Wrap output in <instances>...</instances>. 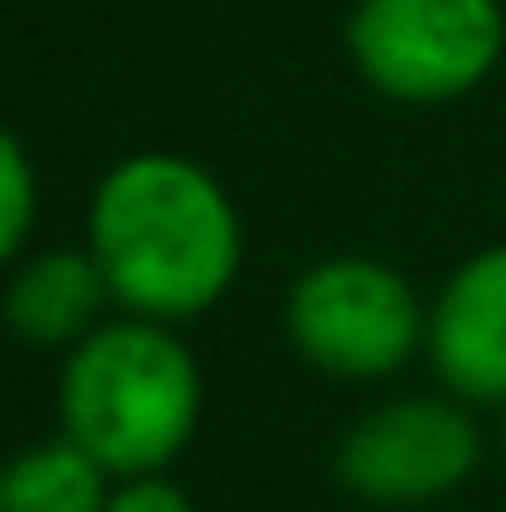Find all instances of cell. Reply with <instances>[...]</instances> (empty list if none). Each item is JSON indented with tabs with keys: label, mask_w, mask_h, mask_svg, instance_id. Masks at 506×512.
Returning <instances> with one entry per match:
<instances>
[{
	"label": "cell",
	"mask_w": 506,
	"mask_h": 512,
	"mask_svg": "<svg viewBox=\"0 0 506 512\" xmlns=\"http://www.w3.org/2000/svg\"><path fill=\"white\" fill-rule=\"evenodd\" d=\"M84 245L126 316L191 322L233 292L245 221L209 167L173 149H143L102 173Z\"/></svg>",
	"instance_id": "obj_1"
},
{
	"label": "cell",
	"mask_w": 506,
	"mask_h": 512,
	"mask_svg": "<svg viewBox=\"0 0 506 512\" xmlns=\"http://www.w3.org/2000/svg\"><path fill=\"white\" fill-rule=\"evenodd\" d=\"M203 417L197 352L173 322L120 316L66 352L60 370V435H72L108 477L167 471Z\"/></svg>",
	"instance_id": "obj_2"
},
{
	"label": "cell",
	"mask_w": 506,
	"mask_h": 512,
	"mask_svg": "<svg viewBox=\"0 0 506 512\" xmlns=\"http://www.w3.org/2000/svg\"><path fill=\"white\" fill-rule=\"evenodd\" d=\"M286 340L298 358L334 382H381L399 376L423 340L429 310L417 286L381 256H322L286 292Z\"/></svg>",
	"instance_id": "obj_3"
},
{
	"label": "cell",
	"mask_w": 506,
	"mask_h": 512,
	"mask_svg": "<svg viewBox=\"0 0 506 512\" xmlns=\"http://www.w3.org/2000/svg\"><path fill=\"white\" fill-rule=\"evenodd\" d=\"M358 78L393 102H459L506 48L501 0H358L346 18Z\"/></svg>",
	"instance_id": "obj_4"
},
{
	"label": "cell",
	"mask_w": 506,
	"mask_h": 512,
	"mask_svg": "<svg viewBox=\"0 0 506 512\" xmlns=\"http://www.w3.org/2000/svg\"><path fill=\"white\" fill-rule=\"evenodd\" d=\"M477 459H483V429L465 399L405 393L364 411L346 429L334 471L370 507H423L453 495L477 471Z\"/></svg>",
	"instance_id": "obj_5"
},
{
	"label": "cell",
	"mask_w": 506,
	"mask_h": 512,
	"mask_svg": "<svg viewBox=\"0 0 506 512\" xmlns=\"http://www.w3.org/2000/svg\"><path fill=\"white\" fill-rule=\"evenodd\" d=\"M429 370L465 405H506V245L465 256L429 304Z\"/></svg>",
	"instance_id": "obj_6"
},
{
	"label": "cell",
	"mask_w": 506,
	"mask_h": 512,
	"mask_svg": "<svg viewBox=\"0 0 506 512\" xmlns=\"http://www.w3.org/2000/svg\"><path fill=\"white\" fill-rule=\"evenodd\" d=\"M114 304V286L102 262L84 251H36L12 262L6 280V328L18 346L36 352H72L102 328V310Z\"/></svg>",
	"instance_id": "obj_7"
},
{
	"label": "cell",
	"mask_w": 506,
	"mask_h": 512,
	"mask_svg": "<svg viewBox=\"0 0 506 512\" xmlns=\"http://www.w3.org/2000/svg\"><path fill=\"white\" fill-rule=\"evenodd\" d=\"M108 495H114V477L72 435L12 453L0 477V512H108Z\"/></svg>",
	"instance_id": "obj_8"
},
{
	"label": "cell",
	"mask_w": 506,
	"mask_h": 512,
	"mask_svg": "<svg viewBox=\"0 0 506 512\" xmlns=\"http://www.w3.org/2000/svg\"><path fill=\"white\" fill-rule=\"evenodd\" d=\"M36 227V167L18 137H0V256L18 262Z\"/></svg>",
	"instance_id": "obj_9"
},
{
	"label": "cell",
	"mask_w": 506,
	"mask_h": 512,
	"mask_svg": "<svg viewBox=\"0 0 506 512\" xmlns=\"http://www.w3.org/2000/svg\"><path fill=\"white\" fill-rule=\"evenodd\" d=\"M108 512H197V507H191V495L173 477L149 471V477H114Z\"/></svg>",
	"instance_id": "obj_10"
},
{
	"label": "cell",
	"mask_w": 506,
	"mask_h": 512,
	"mask_svg": "<svg viewBox=\"0 0 506 512\" xmlns=\"http://www.w3.org/2000/svg\"><path fill=\"white\" fill-rule=\"evenodd\" d=\"M501 447H506V405H501Z\"/></svg>",
	"instance_id": "obj_11"
}]
</instances>
